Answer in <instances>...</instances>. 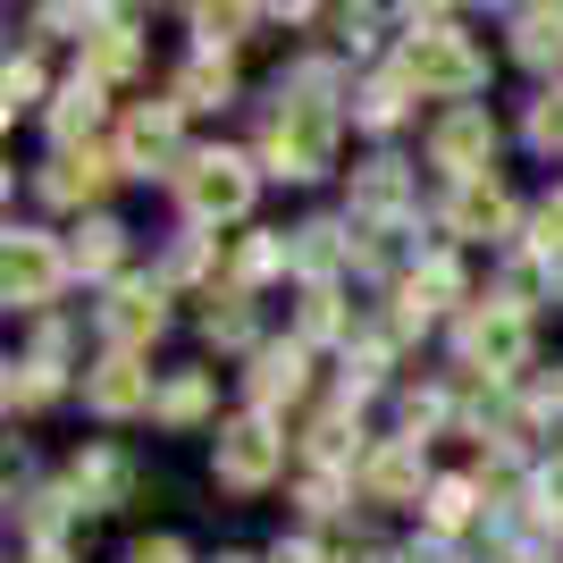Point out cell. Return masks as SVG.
Segmentation results:
<instances>
[{
    "label": "cell",
    "instance_id": "13",
    "mask_svg": "<svg viewBox=\"0 0 563 563\" xmlns=\"http://www.w3.org/2000/svg\"><path fill=\"white\" fill-rule=\"evenodd\" d=\"M362 496H371V505H412V496H421V446H412V438L378 446L371 463H362Z\"/></svg>",
    "mask_w": 563,
    "mask_h": 563
},
{
    "label": "cell",
    "instance_id": "6",
    "mask_svg": "<svg viewBox=\"0 0 563 563\" xmlns=\"http://www.w3.org/2000/svg\"><path fill=\"white\" fill-rule=\"evenodd\" d=\"M0 286H9V303H18V311H51V303H59V286H68V253H59L43 228H9Z\"/></svg>",
    "mask_w": 563,
    "mask_h": 563
},
{
    "label": "cell",
    "instance_id": "28",
    "mask_svg": "<svg viewBox=\"0 0 563 563\" xmlns=\"http://www.w3.org/2000/svg\"><path fill=\"white\" fill-rule=\"evenodd\" d=\"M471 496H479V479H438V488H429V530H463V521L479 514Z\"/></svg>",
    "mask_w": 563,
    "mask_h": 563
},
{
    "label": "cell",
    "instance_id": "21",
    "mask_svg": "<svg viewBox=\"0 0 563 563\" xmlns=\"http://www.w3.org/2000/svg\"><path fill=\"white\" fill-rule=\"evenodd\" d=\"M135 59H143L135 25H126V18H101V34L85 43V76H93V85H110V76H126Z\"/></svg>",
    "mask_w": 563,
    "mask_h": 563
},
{
    "label": "cell",
    "instance_id": "9",
    "mask_svg": "<svg viewBox=\"0 0 563 563\" xmlns=\"http://www.w3.org/2000/svg\"><path fill=\"white\" fill-rule=\"evenodd\" d=\"M177 161V101H143L126 126H118V168L126 177H161Z\"/></svg>",
    "mask_w": 563,
    "mask_h": 563
},
{
    "label": "cell",
    "instance_id": "39",
    "mask_svg": "<svg viewBox=\"0 0 563 563\" xmlns=\"http://www.w3.org/2000/svg\"><path fill=\"white\" fill-rule=\"evenodd\" d=\"M219 563H244V555H219Z\"/></svg>",
    "mask_w": 563,
    "mask_h": 563
},
{
    "label": "cell",
    "instance_id": "15",
    "mask_svg": "<svg viewBox=\"0 0 563 563\" xmlns=\"http://www.w3.org/2000/svg\"><path fill=\"white\" fill-rule=\"evenodd\" d=\"M454 235H505L514 228V194L496 186V177H471V186H454Z\"/></svg>",
    "mask_w": 563,
    "mask_h": 563
},
{
    "label": "cell",
    "instance_id": "25",
    "mask_svg": "<svg viewBox=\"0 0 563 563\" xmlns=\"http://www.w3.org/2000/svg\"><path fill=\"white\" fill-rule=\"evenodd\" d=\"M329 336H353V311L336 286H311L303 295V345H329Z\"/></svg>",
    "mask_w": 563,
    "mask_h": 563
},
{
    "label": "cell",
    "instance_id": "34",
    "mask_svg": "<svg viewBox=\"0 0 563 563\" xmlns=\"http://www.w3.org/2000/svg\"><path fill=\"white\" fill-rule=\"evenodd\" d=\"M530 143H539V152H563V93H547L539 110H530Z\"/></svg>",
    "mask_w": 563,
    "mask_h": 563
},
{
    "label": "cell",
    "instance_id": "29",
    "mask_svg": "<svg viewBox=\"0 0 563 563\" xmlns=\"http://www.w3.org/2000/svg\"><path fill=\"white\" fill-rule=\"evenodd\" d=\"M0 93H9V118L34 110V93H43V59H34V51H18V59H9V76H0Z\"/></svg>",
    "mask_w": 563,
    "mask_h": 563
},
{
    "label": "cell",
    "instance_id": "5",
    "mask_svg": "<svg viewBox=\"0 0 563 563\" xmlns=\"http://www.w3.org/2000/svg\"><path fill=\"white\" fill-rule=\"evenodd\" d=\"M253 161L244 152H194L186 168H177V194H186L194 219H244L253 211Z\"/></svg>",
    "mask_w": 563,
    "mask_h": 563
},
{
    "label": "cell",
    "instance_id": "8",
    "mask_svg": "<svg viewBox=\"0 0 563 563\" xmlns=\"http://www.w3.org/2000/svg\"><path fill=\"white\" fill-rule=\"evenodd\" d=\"M161 329H168V295H161V278H118V286H110V303H101V336H110L118 353H143Z\"/></svg>",
    "mask_w": 563,
    "mask_h": 563
},
{
    "label": "cell",
    "instance_id": "17",
    "mask_svg": "<svg viewBox=\"0 0 563 563\" xmlns=\"http://www.w3.org/2000/svg\"><path fill=\"white\" fill-rule=\"evenodd\" d=\"M514 59L563 68V9H514Z\"/></svg>",
    "mask_w": 563,
    "mask_h": 563
},
{
    "label": "cell",
    "instance_id": "24",
    "mask_svg": "<svg viewBox=\"0 0 563 563\" xmlns=\"http://www.w3.org/2000/svg\"><path fill=\"white\" fill-rule=\"evenodd\" d=\"M118 261H126V228H118V219H85V235H76V269L110 278Z\"/></svg>",
    "mask_w": 563,
    "mask_h": 563
},
{
    "label": "cell",
    "instance_id": "38",
    "mask_svg": "<svg viewBox=\"0 0 563 563\" xmlns=\"http://www.w3.org/2000/svg\"><path fill=\"white\" fill-rule=\"evenodd\" d=\"M25 563H68V547H34V555H25Z\"/></svg>",
    "mask_w": 563,
    "mask_h": 563
},
{
    "label": "cell",
    "instance_id": "37",
    "mask_svg": "<svg viewBox=\"0 0 563 563\" xmlns=\"http://www.w3.org/2000/svg\"><path fill=\"white\" fill-rule=\"evenodd\" d=\"M269 563H320V547H311V539H295V547H278Z\"/></svg>",
    "mask_w": 563,
    "mask_h": 563
},
{
    "label": "cell",
    "instance_id": "4",
    "mask_svg": "<svg viewBox=\"0 0 563 563\" xmlns=\"http://www.w3.org/2000/svg\"><path fill=\"white\" fill-rule=\"evenodd\" d=\"M278 463H286V438H278V421H269V412H244V421H228V429H219V446H211L219 488H235V496L269 488V479H278Z\"/></svg>",
    "mask_w": 563,
    "mask_h": 563
},
{
    "label": "cell",
    "instance_id": "20",
    "mask_svg": "<svg viewBox=\"0 0 563 563\" xmlns=\"http://www.w3.org/2000/svg\"><path fill=\"white\" fill-rule=\"evenodd\" d=\"M228 93H235L228 51H202V59H186V76H177V110H219Z\"/></svg>",
    "mask_w": 563,
    "mask_h": 563
},
{
    "label": "cell",
    "instance_id": "36",
    "mask_svg": "<svg viewBox=\"0 0 563 563\" xmlns=\"http://www.w3.org/2000/svg\"><path fill=\"white\" fill-rule=\"evenodd\" d=\"M539 505H547V514H555V521H563V454H555V463H547V471H539Z\"/></svg>",
    "mask_w": 563,
    "mask_h": 563
},
{
    "label": "cell",
    "instance_id": "10",
    "mask_svg": "<svg viewBox=\"0 0 563 563\" xmlns=\"http://www.w3.org/2000/svg\"><path fill=\"white\" fill-rule=\"evenodd\" d=\"M85 404H93L101 421H135V412H152V404H161V387H152V371H143L135 353H110V362L85 378Z\"/></svg>",
    "mask_w": 563,
    "mask_h": 563
},
{
    "label": "cell",
    "instance_id": "32",
    "mask_svg": "<svg viewBox=\"0 0 563 563\" xmlns=\"http://www.w3.org/2000/svg\"><path fill=\"white\" fill-rule=\"evenodd\" d=\"M530 253L563 261V202H539V219H530Z\"/></svg>",
    "mask_w": 563,
    "mask_h": 563
},
{
    "label": "cell",
    "instance_id": "3",
    "mask_svg": "<svg viewBox=\"0 0 563 563\" xmlns=\"http://www.w3.org/2000/svg\"><path fill=\"white\" fill-rule=\"evenodd\" d=\"M454 353H463V371H479L488 387H496V378H514L521 362H530V320H521V303H479V311H463Z\"/></svg>",
    "mask_w": 563,
    "mask_h": 563
},
{
    "label": "cell",
    "instance_id": "35",
    "mask_svg": "<svg viewBox=\"0 0 563 563\" xmlns=\"http://www.w3.org/2000/svg\"><path fill=\"white\" fill-rule=\"evenodd\" d=\"M126 563H194V555H186V539H135Z\"/></svg>",
    "mask_w": 563,
    "mask_h": 563
},
{
    "label": "cell",
    "instance_id": "22",
    "mask_svg": "<svg viewBox=\"0 0 563 563\" xmlns=\"http://www.w3.org/2000/svg\"><path fill=\"white\" fill-rule=\"evenodd\" d=\"M152 412H161L168 429H194L202 412H211V371H177V378L161 387V404H152Z\"/></svg>",
    "mask_w": 563,
    "mask_h": 563
},
{
    "label": "cell",
    "instance_id": "27",
    "mask_svg": "<svg viewBox=\"0 0 563 563\" xmlns=\"http://www.w3.org/2000/svg\"><path fill=\"white\" fill-rule=\"evenodd\" d=\"M353 438H362V429H353V404H336L329 421H311V438H303V446H311V463H320V471H336V463L353 454Z\"/></svg>",
    "mask_w": 563,
    "mask_h": 563
},
{
    "label": "cell",
    "instance_id": "12",
    "mask_svg": "<svg viewBox=\"0 0 563 563\" xmlns=\"http://www.w3.org/2000/svg\"><path fill=\"white\" fill-rule=\"evenodd\" d=\"M454 295H463V269H454L446 253H438V261H421V269L404 278V295H396V329H421V320H438V311H446Z\"/></svg>",
    "mask_w": 563,
    "mask_h": 563
},
{
    "label": "cell",
    "instance_id": "18",
    "mask_svg": "<svg viewBox=\"0 0 563 563\" xmlns=\"http://www.w3.org/2000/svg\"><path fill=\"white\" fill-rule=\"evenodd\" d=\"M101 186H110V168H101L93 152H59V161L43 168V194H51V202H68V211H76V202H93Z\"/></svg>",
    "mask_w": 563,
    "mask_h": 563
},
{
    "label": "cell",
    "instance_id": "2",
    "mask_svg": "<svg viewBox=\"0 0 563 563\" xmlns=\"http://www.w3.org/2000/svg\"><path fill=\"white\" fill-rule=\"evenodd\" d=\"M404 85L412 93H446L454 110H463V93H479L488 85V59H479V43L471 34H454L446 18H429L412 43H404Z\"/></svg>",
    "mask_w": 563,
    "mask_h": 563
},
{
    "label": "cell",
    "instance_id": "33",
    "mask_svg": "<svg viewBox=\"0 0 563 563\" xmlns=\"http://www.w3.org/2000/svg\"><path fill=\"white\" fill-rule=\"evenodd\" d=\"M244 25H253V18H244V9H194V34H202V43H235V34H244Z\"/></svg>",
    "mask_w": 563,
    "mask_h": 563
},
{
    "label": "cell",
    "instance_id": "7",
    "mask_svg": "<svg viewBox=\"0 0 563 563\" xmlns=\"http://www.w3.org/2000/svg\"><path fill=\"white\" fill-rule=\"evenodd\" d=\"M488 161H496V118L479 110V101H463V110H446L429 126V168H446L454 186L488 177Z\"/></svg>",
    "mask_w": 563,
    "mask_h": 563
},
{
    "label": "cell",
    "instance_id": "1",
    "mask_svg": "<svg viewBox=\"0 0 563 563\" xmlns=\"http://www.w3.org/2000/svg\"><path fill=\"white\" fill-rule=\"evenodd\" d=\"M261 161H269V177L311 186V177L336 161V110L320 93H286L278 85V110H269V126H261Z\"/></svg>",
    "mask_w": 563,
    "mask_h": 563
},
{
    "label": "cell",
    "instance_id": "23",
    "mask_svg": "<svg viewBox=\"0 0 563 563\" xmlns=\"http://www.w3.org/2000/svg\"><path fill=\"white\" fill-rule=\"evenodd\" d=\"M118 488H126V463H118V454H85V463L68 471V505L76 514H85V505H110Z\"/></svg>",
    "mask_w": 563,
    "mask_h": 563
},
{
    "label": "cell",
    "instance_id": "26",
    "mask_svg": "<svg viewBox=\"0 0 563 563\" xmlns=\"http://www.w3.org/2000/svg\"><path fill=\"white\" fill-rule=\"evenodd\" d=\"M336 261H345V228H336V219L295 228V269H311V278H320V269H336Z\"/></svg>",
    "mask_w": 563,
    "mask_h": 563
},
{
    "label": "cell",
    "instance_id": "31",
    "mask_svg": "<svg viewBox=\"0 0 563 563\" xmlns=\"http://www.w3.org/2000/svg\"><path fill=\"white\" fill-rule=\"evenodd\" d=\"M202 336H211V345H244V336H253L244 303H235V295H228V303H211V311H202Z\"/></svg>",
    "mask_w": 563,
    "mask_h": 563
},
{
    "label": "cell",
    "instance_id": "16",
    "mask_svg": "<svg viewBox=\"0 0 563 563\" xmlns=\"http://www.w3.org/2000/svg\"><path fill=\"white\" fill-rule=\"evenodd\" d=\"M93 126H101V85H93V76L59 85V101H51V135H59V152L93 143Z\"/></svg>",
    "mask_w": 563,
    "mask_h": 563
},
{
    "label": "cell",
    "instance_id": "14",
    "mask_svg": "<svg viewBox=\"0 0 563 563\" xmlns=\"http://www.w3.org/2000/svg\"><path fill=\"white\" fill-rule=\"evenodd\" d=\"M404 211H412V168L404 161L353 168V219H404Z\"/></svg>",
    "mask_w": 563,
    "mask_h": 563
},
{
    "label": "cell",
    "instance_id": "30",
    "mask_svg": "<svg viewBox=\"0 0 563 563\" xmlns=\"http://www.w3.org/2000/svg\"><path fill=\"white\" fill-rule=\"evenodd\" d=\"M404 93H412V85H404V68L378 76L371 93H362V118H371V126H396V118H404Z\"/></svg>",
    "mask_w": 563,
    "mask_h": 563
},
{
    "label": "cell",
    "instance_id": "19",
    "mask_svg": "<svg viewBox=\"0 0 563 563\" xmlns=\"http://www.w3.org/2000/svg\"><path fill=\"white\" fill-rule=\"evenodd\" d=\"M51 396H59V336H43V353L9 371V412H43Z\"/></svg>",
    "mask_w": 563,
    "mask_h": 563
},
{
    "label": "cell",
    "instance_id": "11",
    "mask_svg": "<svg viewBox=\"0 0 563 563\" xmlns=\"http://www.w3.org/2000/svg\"><path fill=\"white\" fill-rule=\"evenodd\" d=\"M244 387H253V412H278V404H295V396L311 387V345H303V336H295V345H261Z\"/></svg>",
    "mask_w": 563,
    "mask_h": 563
}]
</instances>
